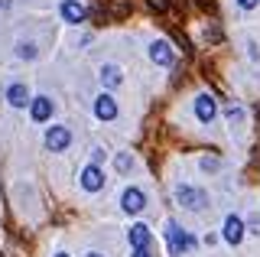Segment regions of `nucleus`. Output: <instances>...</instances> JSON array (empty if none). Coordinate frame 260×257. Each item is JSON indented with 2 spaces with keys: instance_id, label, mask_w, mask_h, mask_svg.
Masks as SVG:
<instances>
[{
  "instance_id": "obj_16",
  "label": "nucleus",
  "mask_w": 260,
  "mask_h": 257,
  "mask_svg": "<svg viewBox=\"0 0 260 257\" xmlns=\"http://www.w3.org/2000/svg\"><path fill=\"white\" fill-rule=\"evenodd\" d=\"M224 117L231 120V127L234 124H244V108H241V104H228V108H224Z\"/></svg>"
},
{
  "instance_id": "obj_5",
  "label": "nucleus",
  "mask_w": 260,
  "mask_h": 257,
  "mask_svg": "<svg viewBox=\"0 0 260 257\" xmlns=\"http://www.w3.org/2000/svg\"><path fill=\"white\" fill-rule=\"evenodd\" d=\"M78 182H81V189H85V192H101L104 189V170H101V166H94V163H88L85 170L78 173Z\"/></svg>"
},
{
  "instance_id": "obj_23",
  "label": "nucleus",
  "mask_w": 260,
  "mask_h": 257,
  "mask_svg": "<svg viewBox=\"0 0 260 257\" xmlns=\"http://www.w3.org/2000/svg\"><path fill=\"white\" fill-rule=\"evenodd\" d=\"M130 257H156V254H153L150 247H134V254H130Z\"/></svg>"
},
{
  "instance_id": "obj_21",
  "label": "nucleus",
  "mask_w": 260,
  "mask_h": 257,
  "mask_svg": "<svg viewBox=\"0 0 260 257\" xmlns=\"http://www.w3.org/2000/svg\"><path fill=\"white\" fill-rule=\"evenodd\" d=\"M244 224H247V231L260 235V212H257V215H250V221H244Z\"/></svg>"
},
{
  "instance_id": "obj_28",
  "label": "nucleus",
  "mask_w": 260,
  "mask_h": 257,
  "mask_svg": "<svg viewBox=\"0 0 260 257\" xmlns=\"http://www.w3.org/2000/svg\"><path fill=\"white\" fill-rule=\"evenodd\" d=\"M0 257H4V254H0Z\"/></svg>"
},
{
  "instance_id": "obj_6",
  "label": "nucleus",
  "mask_w": 260,
  "mask_h": 257,
  "mask_svg": "<svg viewBox=\"0 0 260 257\" xmlns=\"http://www.w3.org/2000/svg\"><path fill=\"white\" fill-rule=\"evenodd\" d=\"M120 208H124L127 215H140L143 208H146V196H143V189H137V186L124 189V196H120Z\"/></svg>"
},
{
  "instance_id": "obj_20",
  "label": "nucleus",
  "mask_w": 260,
  "mask_h": 257,
  "mask_svg": "<svg viewBox=\"0 0 260 257\" xmlns=\"http://www.w3.org/2000/svg\"><path fill=\"white\" fill-rule=\"evenodd\" d=\"M104 156H108V153H104V147H91V163H94V166H101Z\"/></svg>"
},
{
  "instance_id": "obj_4",
  "label": "nucleus",
  "mask_w": 260,
  "mask_h": 257,
  "mask_svg": "<svg viewBox=\"0 0 260 257\" xmlns=\"http://www.w3.org/2000/svg\"><path fill=\"white\" fill-rule=\"evenodd\" d=\"M69 143H72V131H69V127L52 124V127L46 131V147L52 150V153H62V150H69Z\"/></svg>"
},
{
  "instance_id": "obj_8",
  "label": "nucleus",
  "mask_w": 260,
  "mask_h": 257,
  "mask_svg": "<svg viewBox=\"0 0 260 257\" xmlns=\"http://www.w3.org/2000/svg\"><path fill=\"white\" fill-rule=\"evenodd\" d=\"M94 117L98 120H114L117 117V98H114L111 91H101L94 98Z\"/></svg>"
},
{
  "instance_id": "obj_25",
  "label": "nucleus",
  "mask_w": 260,
  "mask_h": 257,
  "mask_svg": "<svg viewBox=\"0 0 260 257\" xmlns=\"http://www.w3.org/2000/svg\"><path fill=\"white\" fill-rule=\"evenodd\" d=\"M10 4L13 0H0V10H10Z\"/></svg>"
},
{
  "instance_id": "obj_18",
  "label": "nucleus",
  "mask_w": 260,
  "mask_h": 257,
  "mask_svg": "<svg viewBox=\"0 0 260 257\" xmlns=\"http://www.w3.org/2000/svg\"><path fill=\"white\" fill-rule=\"evenodd\" d=\"M146 7H150L153 13H166L169 10V0H146Z\"/></svg>"
},
{
  "instance_id": "obj_9",
  "label": "nucleus",
  "mask_w": 260,
  "mask_h": 257,
  "mask_svg": "<svg viewBox=\"0 0 260 257\" xmlns=\"http://www.w3.org/2000/svg\"><path fill=\"white\" fill-rule=\"evenodd\" d=\"M150 59L156 62V66H162V69L176 66V55H173V46H169L166 39H153V43H150Z\"/></svg>"
},
{
  "instance_id": "obj_27",
  "label": "nucleus",
  "mask_w": 260,
  "mask_h": 257,
  "mask_svg": "<svg viewBox=\"0 0 260 257\" xmlns=\"http://www.w3.org/2000/svg\"><path fill=\"white\" fill-rule=\"evenodd\" d=\"M52 257H69V254H65V251H59V254H52Z\"/></svg>"
},
{
  "instance_id": "obj_15",
  "label": "nucleus",
  "mask_w": 260,
  "mask_h": 257,
  "mask_svg": "<svg viewBox=\"0 0 260 257\" xmlns=\"http://www.w3.org/2000/svg\"><path fill=\"white\" fill-rule=\"evenodd\" d=\"M16 55H20V59H36L39 49H36L32 39H20V43H16Z\"/></svg>"
},
{
  "instance_id": "obj_10",
  "label": "nucleus",
  "mask_w": 260,
  "mask_h": 257,
  "mask_svg": "<svg viewBox=\"0 0 260 257\" xmlns=\"http://www.w3.org/2000/svg\"><path fill=\"white\" fill-rule=\"evenodd\" d=\"M52 111H55V104H52V98H49V94H36V98L29 101V114H32V120H36V124H46V120L52 117Z\"/></svg>"
},
{
  "instance_id": "obj_26",
  "label": "nucleus",
  "mask_w": 260,
  "mask_h": 257,
  "mask_svg": "<svg viewBox=\"0 0 260 257\" xmlns=\"http://www.w3.org/2000/svg\"><path fill=\"white\" fill-rule=\"evenodd\" d=\"M85 257H104V254H98V251H88V254H85Z\"/></svg>"
},
{
  "instance_id": "obj_24",
  "label": "nucleus",
  "mask_w": 260,
  "mask_h": 257,
  "mask_svg": "<svg viewBox=\"0 0 260 257\" xmlns=\"http://www.w3.org/2000/svg\"><path fill=\"white\" fill-rule=\"evenodd\" d=\"M257 4H260V0H238V7H241V10H254Z\"/></svg>"
},
{
  "instance_id": "obj_7",
  "label": "nucleus",
  "mask_w": 260,
  "mask_h": 257,
  "mask_svg": "<svg viewBox=\"0 0 260 257\" xmlns=\"http://www.w3.org/2000/svg\"><path fill=\"white\" fill-rule=\"evenodd\" d=\"M244 231H247V224H244L241 215H228L224 218V228H221V238L228 244H241L244 241Z\"/></svg>"
},
{
  "instance_id": "obj_11",
  "label": "nucleus",
  "mask_w": 260,
  "mask_h": 257,
  "mask_svg": "<svg viewBox=\"0 0 260 257\" xmlns=\"http://www.w3.org/2000/svg\"><path fill=\"white\" fill-rule=\"evenodd\" d=\"M59 13H62V20H65V23H72V26H78V23H85V20H88V10L78 4V0H62Z\"/></svg>"
},
{
  "instance_id": "obj_14",
  "label": "nucleus",
  "mask_w": 260,
  "mask_h": 257,
  "mask_svg": "<svg viewBox=\"0 0 260 257\" xmlns=\"http://www.w3.org/2000/svg\"><path fill=\"white\" fill-rule=\"evenodd\" d=\"M98 78H101V85H104V88H117L120 82H124V72H120V66L108 62V66L98 69Z\"/></svg>"
},
{
  "instance_id": "obj_2",
  "label": "nucleus",
  "mask_w": 260,
  "mask_h": 257,
  "mask_svg": "<svg viewBox=\"0 0 260 257\" xmlns=\"http://www.w3.org/2000/svg\"><path fill=\"white\" fill-rule=\"evenodd\" d=\"M166 241H169V247H173V254H189L195 247V238L185 228H179L176 221H166Z\"/></svg>"
},
{
  "instance_id": "obj_17",
  "label": "nucleus",
  "mask_w": 260,
  "mask_h": 257,
  "mask_svg": "<svg viewBox=\"0 0 260 257\" xmlns=\"http://www.w3.org/2000/svg\"><path fill=\"white\" fill-rule=\"evenodd\" d=\"M117 170H120V173L134 170V156H130V153H120V156H117Z\"/></svg>"
},
{
  "instance_id": "obj_1",
  "label": "nucleus",
  "mask_w": 260,
  "mask_h": 257,
  "mask_svg": "<svg viewBox=\"0 0 260 257\" xmlns=\"http://www.w3.org/2000/svg\"><path fill=\"white\" fill-rule=\"evenodd\" d=\"M176 205H182L185 212H202V208L208 205V196H205V189H199V186L179 182L176 186Z\"/></svg>"
},
{
  "instance_id": "obj_22",
  "label": "nucleus",
  "mask_w": 260,
  "mask_h": 257,
  "mask_svg": "<svg viewBox=\"0 0 260 257\" xmlns=\"http://www.w3.org/2000/svg\"><path fill=\"white\" fill-rule=\"evenodd\" d=\"M218 166H221V163H218V159H215V156H211V159L205 156V159H202V170H205V173H215V170H218Z\"/></svg>"
},
{
  "instance_id": "obj_3",
  "label": "nucleus",
  "mask_w": 260,
  "mask_h": 257,
  "mask_svg": "<svg viewBox=\"0 0 260 257\" xmlns=\"http://www.w3.org/2000/svg\"><path fill=\"white\" fill-rule=\"evenodd\" d=\"M195 117H199L202 124H211V120L218 117V101H215V94H208V91L195 94Z\"/></svg>"
},
{
  "instance_id": "obj_12",
  "label": "nucleus",
  "mask_w": 260,
  "mask_h": 257,
  "mask_svg": "<svg viewBox=\"0 0 260 257\" xmlns=\"http://www.w3.org/2000/svg\"><path fill=\"white\" fill-rule=\"evenodd\" d=\"M150 224H143V221H137V224H130L127 228V241H130V247H150Z\"/></svg>"
},
{
  "instance_id": "obj_13",
  "label": "nucleus",
  "mask_w": 260,
  "mask_h": 257,
  "mask_svg": "<svg viewBox=\"0 0 260 257\" xmlns=\"http://www.w3.org/2000/svg\"><path fill=\"white\" fill-rule=\"evenodd\" d=\"M7 101H10V108H26V104L32 101V94H29V88L23 82H13L10 88H7Z\"/></svg>"
},
{
  "instance_id": "obj_19",
  "label": "nucleus",
  "mask_w": 260,
  "mask_h": 257,
  "mask_svg": "<svg viewBox=\"0 0 260 257\" xmlns=\"http://www.w3.org/2000/svg\"><path fill=\"white\" fill-rule=\"evenodd\" d=\"M195 7H199L202 13H215V0H192Z\"/></svg>"
}]
</instances>
